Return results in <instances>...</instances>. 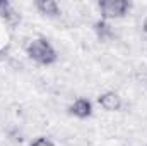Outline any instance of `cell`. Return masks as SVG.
<instances>
[{"label": "cell", "mask_w": 147, "mask_h": 146, "mask_svg": "<svg viewBox=\"0 0 147 146\" xmlns=\"http://www.w3.org/2000/svg\"><path fill=\"white\" fill-rule=\"evenodd\" d=\"M26 53L31 60H34L39 65H51L58 60V53L55 46L45 36H38L31 40L26 46Z\"/></svg>", "instance_id": "6da1fadb"}, {"label": "cell", "mask_w": 147, "mask_h": 146, "mask_svg": "<svg viewBox=\"0 0 147 146\" xmlns=\"http://www.w3.org/2000/svg\"><path fill=\"white\" fill-rule=\"evenodd\" d=\"M98 7L101 12V19L111 21V19L125 17L132 9V2H128V0H101L98 3Z\"/></svg>", "instance_id": "7a4b0ae2"}, {"label": "cell", "mask_w": 147, "mask_h": 146, "mask_svg": "<svg viewBox=\"0 0 147 146\" xmlns=\"http://www.w3.org/2000/svg\"><path fill=\"white\" fill-rule=\"evenodd\" d=\"M98 103L106 112H120L123 107V100L116 91H105L98 96Z\"/></svg>", "instance_id": "3957f363"}, {"label": "cell", "mask_w": 147, "mask_h": 146, "mask_svg": "<svg viewBox=\"0 0 147 146\" xmlns=\"http://www.w3.org/2000/svg\"><path fill=\"white\" fill-rule=\"evenodd\" d=\"M69 113L77 119H89L92 115V102L89 98L80 96L69 107Z\"/></svg>", "instance_id": "277c9868"}, {"label": "cell", "mask_w": 147, "mask_h": 146, "mask_svg": "<svg viewBox=\"0 0 147 146\" xmlns=\"http://www.w3.org/2000/svg\"><path fill=\"white\" fill-rule=\"evenodd\" d=\"M34 7L45 17H58L60 16V5L55 0H36Z\"/></svg>", "instance_id": "5b68a950"}, {"label": "cell", "mask_w": 147, "mask_h": 146, "mask_svg": "<svg viewBox=\"0 0 147 146\" xmlns=\"http://www.w3.org/2000/svg\"><path fill=\"white\" fill-rule=\"evenodd\" d=\"M92 29H94L98 40L103 41V43L113 40V36H115V31H113V28H111L110 21H105V19H98V21L92 24Z\"/></svg>", "instance_id": "8992f818"}, {"label": "cell", "mask_w": 147, "mask_h": 146, "mask_svg": "<svg viewBox=\"0 0 147 146\" xmlns=\"http://www.w3.org/2000/svg\"><path fill=\"white\" fill-rule=\"evenodd\" d=\"M0 17L9 24V26H17L19 23H21V14L10 5V7H7L5 10H2L0 12Z\"/></svg>", "instance_id": "52a82bcc"}, {"label": "cell", "mask_w": 147, "mask_h": 146, "mask_svg": "<svg viewBox=\"0 0 147 146\" xmlns=\"http://www.w3.org/2000/svg\"><path fill=\"white\" fill-rule=\"evenodd\" d=\"M29 146H55V143H53L51 139L45 138V136H39V138H36Z\"/></svg>", "instance_id": "ba28073f"}, {"label": "cell", "mask_w": 147, "mask_h": 146, "mask_svg": "<svg viewBox=\"0 0 147 146\" xmlns=\"http://www.w3.org/2000/svg\"><path fill=\"white\" fill-rule=\"evenodd\" d=\"M142 29H144V33L147 35V17L144 19V23H142Z\"/></svg>", "instance_id": "9c48e42d"}]
</instances>
